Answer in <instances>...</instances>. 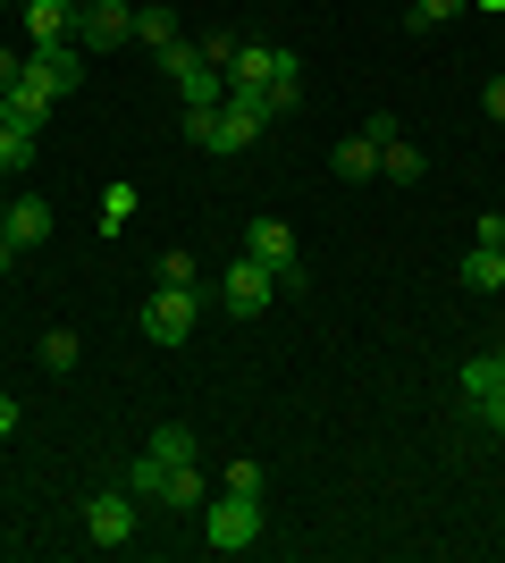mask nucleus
<instances>
[{"label":"nucleus","instance_id":"nucleus-1","mask_svg":"<svg viewBox=\"0 0 505 563\" xmlns=\"http://www.w3.org/2000/svg\"><path fill=\"white\" fill-rule=\"evenodd\" d=\"M253 539H262V496L211 488V505H202V547H219V555H244Z\"/></svg>","mask_w":505,"mask_h":563},{"label":"nucleus","instance_id":"nucleus-2","mask_svg":"<svg viewBox=\"0 0 505 563\" xmlns=\"http://www.w3.org/2000/svg\"><path fill=\"white\" fill-rule=\"evenodd\" d=\"M161 68H168V85H177V101H186V110H219V101H228V76H219L194 43H168Z\"/></svg>","mask_w":505,"mask_h":563},{"label":"nucleus","instance_id":"nucleus-3","mask_svg":"<svg viewBox=\"0 0 505 563\" xmlns=\"http://www.w3.org/2000/svg\"><path fill=\"white\" fill-rule=\"evenodd\" d=\"M194 329H202V295H194V286H152L144 295V336L152 345H186Z\"/></svg>","mask_w":505,"mask_h":563},{"label":"nucleus","instance_id":"nucleus-4","mask_svg":"<svg viewBox=\"0 0 505 563\" xmlns=\"http://www.w3.org/2000/svg\"><path fill=\"white\" fill-rule=\"evenodd\" d=\"M270 295H278V269H270V261H253V253L219 278V311H228V320H262Z\"/></svg>","mask_w":505,"mask_h":563},{"label":"nucleus","instance_id":"nucleus-5","mask_svg":"<svg viewBox=\"0 0 505 563\" xmlns=\"http://www.w3.org/2000/svg\"><path fill=\"white\" fill-rule=\"evenodd\" d=\"M119 43H135V9L127 0H85L76 9V51L101 59V51H119Z\"/></svg>","mask_w":505,"mask_h":563},{"label":"nucleus","instance_id":"nucleus-6","mask_svg":"<svg viewBox=\"0 0 505 563\" xmlns=\"http://www.w3.org/2000/svg\"><path fill=\"white\" fill-rule=\"evenodd\" d=\"M25 85L51 93V101H68L76 85H85V51H76V43H34V51H25Z\"/></svg>","mask_w":505,"mask_h":563},{"label":"nucleus","instance_id":"nucleus-7","mask_svg":"<svg viewBox=\"0 0 505 563\" xmlns=\"http://www.w3.org/2000/svg\"><path fill=\"white\" fill-rule=\"evenodd\" d=\"M85 539L94 547H135V488H101V496H85Z\"/></svg>","mask_w":505,"mask_h":563},{"label":"nucleus","instance_id":"nucleus-8","mask_svg":"<svg viewBox=\"0 0 505 563\" xmlns=\"http://www.w3.org/2000/svg\"><path fill=\"white\" fill-rule=\"evenodd\" d=\"M244 253L270 261L278 286H304V261H295V228H287V219H253V228H244Z\"/></svg>","mask_w":505,"mask_h":563},{"label":"nucleus","instance_id":"nucleus-9","mask_svg":"<svg viewBox=\"0 0 505 563\" xmlns=\"http://www.w3.org/2000/svg\"><path fill=\"white\" fill-rule=\"evenodd\" d=\"M287 68H304L287 43H237V59H228V85H244V93H262L270 76H287Z\"/></svg>","mask_w":505,"mask_h":563},{"label":"nucleus","instance_id":"nucleus-10","mask_svg":"<svg viewBox=\"0 0 505 563\" xmlns=\"http://www.w3.org/2000/svg\"><path fill=\"white\" fill-rule=\"evenodd\" d=\"M371 135H380V177H396V186H421V143L405 135V126H396V118H371Z\"/></svg>","mask_w":505,"mask_h":563},{"label":"nucleus","instance_id":"nucleus-11","mask_svg":"<svg viewBox=\"0 0 505 563\" xmlns=\"http://www.w3.org/2000/svg\"><path fill=\"white\" fill-rule=\"evenodd\" d=\"M9 244H18V253H34V244H51V202L43 194H9Z\"/></svg>","mask_w":505,"mask_h":563},{"label":"nucleus","instance_id":"nucleus-12","mask_svg":"<svg viewBox=\"0 0 505 563\" xmlns=\"http://www.w3.org/2000/svg\"><path fill=\"white\" fill-rule=\"evenodd\" d=\"M329 168L345 177V186H371V177H380V135H371V126H362V135H345V143L329 152Z\"/></svg>","mask_w":505,"mask_h":563},{"label":"nucleus","instance_id":"nucleus-13","mask_svg":"<svg viewBox=\"0 0 505 563\" xmlns=\"http://www.w3.org/2000/svg\"><path fill=\"white\" fill-rule=\"evenodd\" d=\"M0 126H25V135H43L51 126V93H34V85H9V93H0Z\"/></svg>","mask_w":505,"mask_h":563},{"label":"nucleus","instance_id":"nucleus-14","mask_svg":"<svg viewBox=\"0 0 505 563\" xmlns=\"http://www.w3.org/2000/svg\"><path fill=\"white\" fill-rule=\"evenodd\" d=\"M455 278H463V295H497L505 286V244H472V253L455 261Z\"/></svg>","mask_w":505,"mask_h":563},{"label":"nucleus","instance_id":"nucleus-15","mask_svg":"<svg viewBox=\"0 0 505 563\" xmlns=\"http://www.w3.org/2000/svg\"><path fill=\"white\" fill-rule=\"evenodd\" d=\"M25 9V34H34V43H76V9L68 0H18Z\"/></svg>","mask_w":505,"mask_h":563},{"label":"nucleus","instance_id":"nucleus-16","mask_svg":"<svg viewBox=\"0 0 505 563\" xmlns=\"http://www.w3.org/2000/svg\"><path fill=\"white\" fill-rule=\"evenodd\" d=\"M488 387H505V345H497V353H472V362L455 371V396H463V404L488 396Z\"/></svg>","mask_w":505,"mask_h":563},{"label":"nucleus","instance_id":"nucleus-17","mask_svg":"<svg viewBox=\"0 0 505 563\" xmlns=\"http://www.w3.org/2000/svg\"><path fill=\"white\" fill-rule=\"evenodd\" d=\"M135 211H144V194H135V186H127V177H119V186L101 194V211H94V228H101V235H119V228H135Z\"/></svg>","mask_w":505,"mask_h":563},{"label":"nucleus","instance_id":"nucleus-18","mask_svg":"<svg viewBox=\"0 0 505 563\" xmlns=\"http://www.w3.org/2000/svg\"><path fill=\"white\" fill-rule=\"evenodd\" d=\"M135 43H144V51L177 43V9H168V0H144V9H135Z\"/></svg>","mask_w":505,"mask_h":563},{"label":"nucleus","instance_id":"nucleus-19","mask_svg":"<svg viewBox=\"0 0 505 563\" xmlns=\"http://www.w3.org/2000/svg\"><path fill=\"white\" fill-rule=\"evenodd\" d=\"M152 454H161L168 471H186V463H202V446H194V429H186V421H161V429H152Z\"/></svg>","mask_w":505,"mask_h":563},{"label":"nucleus","instance_id":"nucleus-20","mask_svg":"<svg viewBox=\"0 0 505 563\" xmlns=\"http://www.w3.org/2000/svg\"><path fill=\"white\" fill-rule=\"evenodd\" d=\"M161 505H177V514H186V505H194V514H202V505H211V479H202V471H168V488H161Z\"/></svg>","mask_w":505,"mask_h":563},{"label":"nucleus","instance_id":"nucleus-21","mask_svg":"<svg viewBox=\"0 0 505 563\" xmlns=\"http://www.w3.org/2000/svg\"><path fill=\"white\" fill-rule=\"evenodd\" d=\"M76 353H85V345H76V329H51L43 345H34V362H43V371L59 378V371H76Z\"/></svg>","mask_w":505,"mask_h":563},{"label":"nucleus","instance_id":"nucleus-22","mask_svg":"<svg viewBox=\"0 0 505 563\" xmlns=\"http://www.w3.org/2000/svg\"><path fill=\"white\" fill-rule=\"evenodd\" d=\"M34 168V135L25 126H0V177H25Z\"/></svg>","mask_w":505,"mask_h":563},{"label":"nucleus","instance_id":"nucleus-23","mask_svg":"<svg viewBox=\"0 0 505 563\" xmlns=\"http://www.w3.org/2000/svg\"><path fill=\"white\" fill-rule=\"evenodd\" d=\"M127 488H135V496H161V488H168V463H161V454L144 446L135 463H127Z\"/></svg>","mask_w":505,"mask_h":563},{"label":"nucleus","instance_id":"nucleus-24","mask_svg":"<svg viewBox=\"0 0 505 563\" xmlns=\"http://www.w3.org/2000/svg\"><path fill=\"white\" fill-rule=\"evenodd\" d=\"M295 101H304V76H295V68H287V76H270V85H262V110H270V118H287Z\"/></svg>","mask_w":505,"mask_h":563},{"label":"nucleus","instance_id":"nucleus-25","mask_svg":"<svg viewBox=\"0 0 505 563\" xmlns=\"http://www.w3.org/2000/svg\"><path fill=\"white\" fill-rule=\"evenodd\" d=\"M455 9H472V0H413V9H405V25H413V34H430V25H447Z\"/></svg>","mask_w":505,"mask_h":563},{"label":"nucleus","instance_id":"nucleus-26","mask_svg":"<svg viewBox=\"0 0 505 563\" xmlns=\"http://www.w3.org/2000/svg\"><path fill=\"white\" fill-rule=\"evenodd\" d=\"M219 488H237V496H262V488H270V471L253 463V454H244V463H228V471H219Z\"/></svg>","mask_w":505,"mask_h":563},{"label":"nucleus","instance_id":"nucleus-27","mask_svg":"<svg viewBox=\"0 0 505 563\" xmlns=\"http://www.w3.org/2000/svg\"><path fill=\"white\" fill-rule=\"evenodd\" d=\"M194 51H202V59H211V68L228 76V59H237V34H228V25H211V34H202V43H194Z\"/></svg>","mask_w":505,"mask_h":563},{"label":"nucleus","instance_id":"nucleus-28","mask_svg":"<svg viewBox=\"0 0 505 563\" xmlns=\"http://www.w3.org/2000/svg\"><path fill=\"white\" fill-rule=\"evenodd\" d=\"M152 278H161V286H194V253H161V261H152Z\"/></svg>","mask_w":505,"mask_h":563},{"label":"nucleus","instance_id":"nucleus-29","mask_svg":"<svg viewBox=\"0 0 505 563\" xmlns=\"http://www.w3.org/2000/svg\"><path fill=\"white\" fill-rule=\"evenodd\" d=\"M472 421H481V429H497V438H505V387H488V396H472Z\"/></svg>","mask_w":505,"mask_h":563},{"label":"nucleus","instance_id":"nucleus-30","mask_svg":"<svg viewBox=\"0 0 505 563\" xmlns=\"http://www.w3.org/2000/svg\"><path fill=\"white\" fill-rule=\"evenodd\" d=\"M18 421H25V404H18V396H0V446L18 438Z\"/></svg>","mask_w":505,"mask_h":563},{"label":"nucleus","instance_id":"nucleus-31","mask_svg":"<svg viewBox=\"0 0 505 563\" xmlns=\"http://www.w3.org/2000/svg\"><path fill=\"white\" fill-rule=\"evenodd\" d=\"M481 110H488V118H497V126H505V76H488V93H481Z\"/></svg>","mask_w":505,"mask_h":563},{"label":"nucleus","instance_id":"nucleus-32","mask_svg":"<svg viewBox=\"0 0 505 563\" xmlns=\"http://www.w3.org/2000/svg\"><path fill=\"white\" fill-rule=\"evenodd\" d=\"M472 244H505V211H488V219H481V235H472Z\"/></svg>","mask_w":505,"mask_h":563},{"label":"nucleus","instance_id":"nucleus-33","mask_svg":"<svg viewBox=\"0 0 505 563\" xmlns=\"http://www.w3.org/2000/svg\"><path fill=\"white\" fill-rule=\"evenodd\" d=\"M18 76H25V59H18V51H0V93H9Z\"/></svg>","mask_w":505,"mask_h":563},{"label":"nucleus","instance_id":"nucleus-34","mask_svg":"<svg viewBox=\"0 0 505 563\" xmlns=\"http://www.w3.org/2000/svg\"><path fill=\"white\" fill-rule=\"evenodd\" d=\"M9 269H18V244H9V235H0V278H9Z\"/></svg>","mask_w":505,"mask_h":563},{"label":"nucleus","instance_id":"nucleus-35","mask_svg":"<svg viewBox=\"0 0 505 563\" xmlns=\"http://www.w3.org/2000/svg\"><path fill=\"white\" fill-rule=\"evenodd\" d=\"M472 9H488V18H505V0H472Z\"/></svg>","mask_w":505,"mask_h":563},{"label":"nucleus","instance_id":"nucleus-36","mask_svg":"<svg viewBox=\"0 0 505 563\" xmlns=\"http://www.w3.org/2000/svg\"><path fill=\"white\" fill-rule=\"evenodd\" d=\"M0 228H9V202H0Z\"/></svg>","mask_w":505,"mask_h":563},{"label":"nucleus","instance_id":"nucleus-37","mask_svg":"<svg viewBox=\"0 0 505 563\" xmlns=\"http://www.w3.org/2000/svg\"><path fill=\"white\" fill-rule=\"evenodd\" d=\"M0 9H18V0H0Z\"/></svg>","mask_w":505,"mask_h":563},{"label":"nucleus","instance_id":"nucleus-38","mask_svg":"<svg viewBox=\"0 0 505 563\" xmlns=\"http://www.w3.org/2000/svg\"><path fill=\"white\" fill-rule=\"evenodd\" d=\"M68 9H85V0H68Z\"/></svg>","mask_w":505,"mask_h":563},{"label":"nucleus","instance_id":"nucleus-39","mask_svg":"<svg viewBox=\"0 0 505 563\" xmlns=\"http://www.w3.org/2000/svg\"><path fill=\"white\" fill-rule=\"evenodd\" d=\"M497 295H505V286H497Z\"/></svg>","mask_w":505,"mask_h":563}]
</instances>
